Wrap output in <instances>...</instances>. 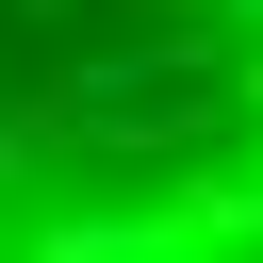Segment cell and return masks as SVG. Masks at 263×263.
<instances>
[{"mask_svg":"<svg viewBox=\"0 0 263 263\" xmlns=\"http://www.w3.org/2000/svg\"><path fill=\"white\" fill-rule=\"evenodd\" d=\"M0 263H263V0H0Z\"/></svg>","mask_w":263,"mask_h":263,"instance_id":"1","label":"cell"}]
</instances>
